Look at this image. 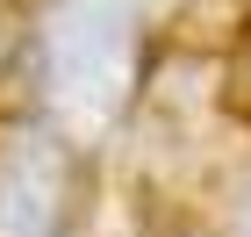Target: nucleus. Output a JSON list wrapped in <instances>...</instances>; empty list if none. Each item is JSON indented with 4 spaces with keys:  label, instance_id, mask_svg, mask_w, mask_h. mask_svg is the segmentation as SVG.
Returning <instances> with one entry per match:
<instances>
[{
    "label": "nucleus",
    "instance_id": "2",
    "mask_svg": "<svg viewBox=\"0 0 251 237\" xmlns=\"http://www.w3.org/2000/svg\"><path fill=\"white\" fill-rule=\"evenodd\" d=\"M86 151L29 108L0 115V237H79Z\"/></svg>",
    "mask_w": 251,
    "mask_h": 237
},
{
    "label": "nucleus",
    "instance_id": "4",
    "mask_svg": "<svg viewBox=\"0 0 251 237\" xmlns=\"http://www.w3.org/2000/svg\"><path fill=\"white\" fill-rule=\"evenodd\" d=\"M230 101H237V108L251 115V36H244V51L230 58Z\"/></svg>",
    "mask_w": 251,
    "mask_h": 237
},
{
    "label": "nucleus",
    "instance_id": "5",
    "mask_svg": "<svg viewBox=\"0 0 251 237\" xmlns=\"http://www.w3.org/2000/svg\"><path fill=\"white\" fill-rule=\"evenodd\" d=\"M144 7H165V0H144Z\"/></svg>",
    "mask_w": 251,
    "mask_h": 237
},
{
    "label": "nucleus",
    "instance_id": "3",
    "mask_svg": "<svg viewBox=\"0 0 251 237\" xmlns=\"http://www.w3.org/2000/svg\"><path fill=\"white\" fill-rule=\"evenodd\" d=\"M201 237H251V151H230L215 165V180L201 187Z\"/></svg>",
    "mask_w": 251,
    "mask_h": 237
},
{
    "label": "nucleus",
    "instance_id": "1",
    "mask_svg": "<svg viewBox=\"0 0 251 237\" xmlns=\"http://www.w3.org/2000/svg\"><path fill=\"white\" fill-rule=\"evenodd\" d=\"M151 7L144 0H22L15 86L22 108L100 151L151 86Z\"/></svg>",
    "mask_w": 251,
    "mask_h": 237
}]
</instances>
